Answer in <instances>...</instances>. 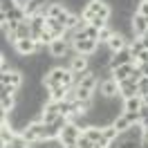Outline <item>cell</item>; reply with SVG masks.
<instances>
[{
    "label": "cell",
    "instance_id": "cell-1",
    "mask_svg": "<svg viewBox=\"0 0 148 148\" xmlns=\"http://www.w3.org/2000/svg\"><path fill=\"white\" fill-rule=\"evenodd\" d=\"M14 49H16L18 56H34L38 52V40H34V38H20V40L14 43Z\"/></svg>",
    "mask_w": 148,
    "mask_h": 148
},
{
    "label": "cell",
    "instance_id": "cell-2",
    "mask_svg": "<svg viewBox=\"0 0 148 148\" xmlns=\"http://www.w3.org/2000/svg\"><path fill=\"white\" fill-rule=\"evenodd\" d=\"M81 135H83V128H79L76 123H72V121H70V123L63 128V132H61V137H58V139L63 141V146H67V144L79 141V137H81Z\"/></svg>",
    "mask_w": 148,
    "mask_h": 148
},
{
    "label": "cell",
    "instance_id": "cell-3",
    "mask_svg": "<svg viewBox=\"0 0 148 148\" xmlns=\"http://www.w3.org/2000/svg\"><path fill=\"white\" fill-rule=\"evenodd\" d=\"M97 90H99L101 97H106V99H114V97H119V83H117L112 76H110V79H103Z\"/></svg>",
    "mask_w": 148,
    "mask_h": 148
},
{
    "label": "cell",
    "instance_id": "cell-4",
    "mask_svg": "<svg viewBox=\"0 0 148 148\" xmlns=\"http://www.w3.org/2000/svg\"><path fill=\"white\" fill-rule=\"evenodd\" d=\"M126 63H137V61H135V56L130 54V47H126V49H121V52H114V54H112L110 70L119 67V65H126Z\"/></svg>",
    "mask_w": 148,
    "mask_h": 148
},
{
    "label": "cell",
    "instance_id": "cell-5",
    "mask_svg": "<svg viewBox=\"0 0 148 148\" xmlns=\"http://www.w3.org/2000/svg\"><path fill=\"white\" fill-rule=\"evenodd\" d=\"M65 72L67 70H63V67H52V72L47 74L45 79H43V83L47 85V88H54V85H58V83H63V79H65Z\"/></svg>",
    "mask_w": 148,
    "mask_h": 148
},
{
    "label": "cell",
    "instance_id": "cell-6",
    "mask_svg": "<svg viewBox=\"0 0 148 148\" xmlns=\"http://www.w3.org/2000/svg\"><path fill=\"white\" fill-rule=\"evenodd\" d=\"M139 94V88H137V83H132L130 79H126V81H121L119 83V97L126 101V99H130V97H137ZM141 97V94H139Z\"/></svg>",
    "mask_w": 148,
    "mask_h": 148
},
{
    "label": "cell",
    "instance_id": "cell-7",
    "mask_svg": "<svg viewBox=\"0 0 148 148\" xmlns=\"http://www.w3.org/2000/svg\"><path fill=\"white\" fill-rule=\"evenodd\" d=\"M137 67V63H126V65H119V67H114L112 70V79L117 81V83H121V81H126V79H130V74H132V70Z\"/></svg>",
    "mask_w": 148,
    "mask_h": 148
},
{
    "label": "cell",
    "instance_id": "cell-8",
    "mask_svg": "<svg viewBox=\"0 0 148 148\" xmlns=\"http://www.w3.org/2000/svg\"><path fill=\"white\" fill-rule=\"evenodd\" d=\"M47 49H49V54H52L56 61H58V58H63V56H65V52L70 49V45L65 43L63 38H56V40H52V43L47 45Z\"/></svg>",
    "mask_w": 148,
    "mask_h": 148
},
{
    "label": "cell",
    "instance_id": "cell-9",
    "mask_svg": "<svg viewBox=\"0 0 148 148\" xmlns=\"http://www.w3.org/2000/svg\"><path fill=\"white\" fill-rule=\"evenodd\" d=\"M74 47L79 49V54H83V56H92L94 52H97L99 43H97V40H92V38H83V40L74 43Z\"/></svg>",
    "mask_w": 148,
    "mask_h": 148
},
{
    "label": "cell",
    "instance_id": "cell-10",
    "mask_svg": "<svg viewBox=\"0 0 148 148\" xmlns=\"http://www.w3.org/2000/svg\"><path fill=\"white\" fill-rule=\"evenodd\" d=\"M106 45L110 47V52L114 54V52H121V49H126V47H128V40H126V36H123V34H117V32H114V36H112L110 40L106 43Z\"/></svg>",
    "mask_w": 148,
    "mask_h": 148
},
{
    "label": "cell",
    "instance_id": "cell-11",
    "mask_svg": "<svg viewBox=\"0 0 148 148\" xmlns=\"http://www.w3.org/2000/svg\"><path fill=\"white\" fill-rule=\"evenodd\" d=\"M132 29H135L137 38L144 36V34L148 32V18H146V16H141V14H135V16H132Z\"/></svg>",
    "mask_w": 148,
    "mask_h": 148
},
{
    "label": "cell",
    "instance_id": "cell-12",
    "mask_svg": "<svg viewBox=\"0 0 148 148\" xmlns=\"http://www.w3.org/2000/svg\"><path fill=\"white\" fill-rule=\"evenodd\" d=\"M70 70H72V72H85V70H90V56L79 54V56H76V58L72 61Z\"/></svg>",
    "mask_w": 148,
    "mask_h": 148
},
{
    "label": "cell",
    "instance_id": "cell-13",
    "mask_svg": "<svg viewBox=\"0 0 148 148\" xmlns=\"http://www.w3.org/2000/svg\"><path fill=\"white\" fill-rule=\"evenodd\" d=\"M67 7H65L63 2H49V7H47V18H58V16H63Z\"/></svg>",
    "mask_w": 148,
    "mask_h": 148
},
{
    "label": "cell",
    "instance_id": "cell-14",
    "mask_svg": "<svg viewBox=\"0 0 148 148\" xmlns=\"http://www.w3.org/2000/svg\"><path fill=\"white\" fill-rule=\"evenodd\" d=\"M144 106V101H141V97H130V99H126L123 101V110H130V112H139V108Z\"/></svg>",
    "mask_w": 148,
    "mask_h": 148
},
{
    "label": "cell",
    "instance_id": "cell-15",
    "mask_svg": "<svg viewBox=\"0 0 148 148\" xmlns=\"http://www.w3.org/2000/svg\"><path fill=\"white\" fill-rule=\"evenodd\" d=\"M67 90H70V88H67V85H63V83L49 88V92H52V101H63L65 94H67Z\"/></svg>",
    "mask_w": 148,
    "mask_h": 148
},
{
    "label": "cell",
    "instance_id": "cell-16",
    "mask_svg": "<svg viewBox=\"0 0 148 148\" xmlns=\"http://www.w3.org/2000/svg\"><path fill=\"white\" fill-rule=\"evenodd\" d=\"M112 126H114V128L119 130V132H126V130H128L130 126H132V123H130V121H128V117H126V114L121 112L119 117H117V119L112 121Z\"/></svg>",
    "mask_w": 148,
    "mask_h": 148
},
{
    "label": "cell",
    "instance_id": "cell-17",
    "mask_svg": "<svg viewBox=\"0 0 148 148\" xmlns=\"http://www.w3.org/2000/svg\"><path fill=\"white\" fill-rule=\"evenodd\" d=\"M117 137H119V130L114 128L112 123H110V126H103V139H106L108 144H110L112 139H117Z\"/></svg>",
    "mask_w": 148,
    "mask_h": 148
},
{
    "label": "cell",
    "instance_id": "cell-18",
    "mask_svg": "<svg viewBox=\"0 0 148 148\" xmlns=\"http://www.w3.org/2000/svg\"><path fill=\"white\" fill-rule=\"evenodd\" d=\"M114 36V29L108 25V27H103V29H99V43H108L110 38Z\"/></svg>",
    "mask_w": 148,
    "mask_h": 148
},
{
    "label": "cell",
    "instance_id": "cell-19",
    "mask_svg": "<svg viewBox=\"0 0 148 148\" xmlns=\"http://www.w3.org/2000/svg\"><path fill=\"white\" fill-rule=\"evenodd\" d=\"M92 97H94V90L76 88V99H81V101H92Z\"/></svg>",
    "mask_w": 148,
    "mask_h": 148
},
{
    "label": "cell",
    "instance_id": "cell-20",
    "mask_svg": "<svg viewBox=\"0 0 148 148\" xmlns=\"http://www.w3.org/2000/svg\"><path fill=\"white\" fill-rule=\"evenodd\" d=\"M18 7V0H0V11L2 14H9L11 9Z\"/></svg>",
    "mask_w": 148,
    "mask_h": 148
},
{
    "label": "cell",
    "instance_id": "cell-21",
    "mask_svg": "<svg viewBox=\"0 0 148 148\" xmlns=\"http://www.w3.org/2000/svg\"><path fill=\"white\" fill-rule=\"evenodd\" d=\"M128 47H130V54L135 56V61H137V56L141 54V52H144V45H141V40H139V38H137V40H132V43H130Z\"/></svg>",
    "mask_w": 148,
    "mask_h": 148
},
{
    "label": "cell",
    "instance_id": "cell-22",
    "mask_svg": "<svg viewBox=\"0 0 148 148\" xmlns=\"http://www.w3.org/2000/svg\"><path fill=\"white\" fill-rule=\"evenodd\" d=\"M85 36H88V38H92V40H97V43H99V29H97V27H92V25H88V27H85Z\"/></svg>",
    "mask_w": 148,
    "mask_h": 148
},
{
    "label": "cell",
    "instance_id": "cell-23",
    "mask_svg": "<svg viewBox=\"0 0 148 148\" xmlns=\"http://www.w3.org/2000/svg\"><path fill=\"white\" fill-rule=\"evenodd\" d=\"M76 144H79V148H92V146H94V141L85 137V132L81 135V137H79V141H76Z\"/></svg>",
    "mask_w": 148,
    "mask_h": 148
},
{
    "label": "cell",
    "instance_id": "cell-24",
    "mask_svg": "<svg viewBox=\"0 0 148 148\" xmlns=\"http://www.w3.org/2000/svg\"><path fill=\"white\" fill-rule=\"evenodd\" d=\"M137 14H141V16L148 18V0H141V2L137 5Z\"/></svg>",
    "mask_w": 148,
    "mask_h": 148
},
{
    "label": "cell",
    "instance_id": "cell-25",
    "mask_svg": "<svg viewBox=\"0 0 148 148\" xmlns=\"http://www.w3.org/2000/svg\"><path fill=\"white\" fill-rule=\"evenodd\" d=\"M141 79H144L141 70H139V67H135V70H132V74H130V81H132V83H139Z\"/></svg>",
    "mask_w": 148,
    "mask_h": 148
},
{
    "label": "cell",
    "instance_id": "cell-26",
    "mask_svg": "<svg viewBox=\"0 0 148 148\" xmlns=\"http://www.w3.org/2000/svg\"><path fill=\"white\" fill-rule=\"evenodd\" d=\"M139 117H141V121H146V119H148V106H146V103L139 108Z\"/></svg>",
    "mask_w": 148,
    "mask_h": 148
},
{
    "label": "cell",
    "instance_id": "cell-27",
    "mask_svg": "<svg viewBox=\"0 0 148 148\" xmlns=\"http://www.w3.org/2000/svg\"><path fill=\"white\" fill-rule=\"evenodd\" d=\"M137 63H148V49H144V52L137 56Z\"/></svg>",
    "mask_w": 148,
    "mask_h": 148
},
{
    "label": "cell",
    "instance_id": "cell-28",
    "mask_svg": "<svg viewBox=\"0 0 148 148\" xmlns=\"http://www.w3.org/2000/svg\"><path fill=\"white\" fill-rule=\"evenodd\" d=\"M137 67L141 70V74H144V76H148V63H137Z\"/></svg>",
    "mask_w": 148,
    "mask_h": 148
},
{
    "label": "cell",
    "instance_id": "cell-29",
    "mask_svg": "<svg viewBox=\"0 0 148 148\" xmlns=\"http://www.w3.org/2000/svg\"><path fill=\"white\" fill-rule=\"evenodd\" d=\"M139 40H141V45H144V49H148V32L144 34V36H139Z\"/></svg>",
    "mask_w": 148,
    "mask_h": 148
},
{
    "label": "cell",
    "instance_id": "cell-30",
    "mask_svg": "<svg viewBox=\"0 0 148 148\" xmlns=\"http://www.w3.org/2000/svg\"><path fill=\"white\" fill-rule=\"evenodd\" d=\"M141 123H144V139H148V119L141 121Z\"/></svg>",
    "mask_w": 148,
    "mask_h": 148
},
{
    "label": "cell",
    "instance_id": "cell-31",
    "mask_svg": "<svg viewBox=\"0 0 148 148\" xmlns=\"http://www.w3.org/2000/svg\"><path fill=\"white\" fill-rule=\"evenodd\" d=\"M65 148H79V144L74 141V144H67V146H65Z\"/></svg>",
    "mask_w": 148,
    "mask_h": 148
},
{
    "label": "cell",
    "instance_id": "cell-32",
    "mask_svg": "<svg viewBox=\"0 0 148 148\" xmlns=\"http://www.w3.org/2000/svg\"><path fill=\"white\" fill-rule=\"evenodd\" d=\"M139 148H148V139H144V141H141V146Z\"/></svg>",
    "mask_w": 148,
    "mask_h": 148
},
{
    "label": "cell",
    "instance_id": "cell-33",
    "mask_svg": "<svg viewBox=\"0 0 148 148\" xmlns=\"http://www.w3.org/2000/svg\"><path fill=\"white\" fill-rule=\"evenodd\" d=\"M141 101H144V103L148 106V94H144V97H141Z\"/></svg>",
    "mask_w": 148,
    "mask_h": 148
},
{
    "label": "cell",
    "instance_id": "cell-34",
    "mask_svg": "<svg viewBox=\"0 0 148 148\" xmlns=\"http://www.w3.org/2000/svg\"><path fill=\"white\" fill-rule=\"evenodd\" d=\"M92 148H106V146H101V144H94V146Z\"/></svg>",
    "mask_w": 148,
    "mask_h": 148
}]
</instances>
